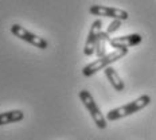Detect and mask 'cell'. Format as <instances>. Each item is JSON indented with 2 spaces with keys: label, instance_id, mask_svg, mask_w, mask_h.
<instances>
[{
  "label": "cell",
  "instance_id": "obj_1",
  "mask_svg": "<svg viewBox=\"0 0 156 140\" xmlns=\"http://www.w3.org/2000/svg\"><path fill=\"white\" fill-rule=\"evenodd\" d=\"M149 104H151V97H149L148 94H143L139 99L133 100V101L125 104V105H121V106H119V108L109 110V112L106 113V120H109V121H116V120L124 119L126 116H131L133 113L144 109Z\"/></svg>",
  "mask_w": 156,
  "mask_h": 140
},
{
  "label": "cell",
  "instance_id": "obj_10",
  "mask_svg": "<svg viewBox=\"0 0 156 140\" xmlns=\"http://www.w3.org/2000/svg\"><path fill=\"white\" fill-rule=\"evenodd\" d=\"M109 41H110V37H109L108 32L101 31V34H100V39H98L97 46H96V51H94L98 58L105 55V46H106V43H109Z\"/></svg>",
  "mask_w": 156,
  "mask_h": 140
},
{
  "label": "cell",
  "instance_id": "obj_4",
  "mask_svg": "<svg viewBox=\"0 0 156 140\" xmlns=\"http://www.w3.org/2000/svg\"><path fill=\"white\" fill-rule=\"evenodd\" d=\"M11 32L15 35L16 38L22 39V41L27 42V43L32 45V46L41 48V50H46L48 47V42L44 38H41L38 35H35L34 32L26 30L24 27H22L20 24H12L11 26Z\"/></svg>",
  "mask_w": 156,
  "mask_h": 140
},
{
  "label": "cell",
  "instance_id": "obj_9",
  "mask_svg": "<svg viewBox=\"0 0 156 140\" xmlns=\"http://www.w3.org/2000/svg\"><path fill=\"white\" fill-rule=\"evenodd\" d=\"M24 119V113L22 110H8V112L0 113V127L7 125L11 123L22 121Z\"/></svg>",
  "mask_w": 156,
  "mask_h": 140
},
{
  "label": "cell",
  "instance_id": "obj_3",
  "mask_svg": "<svg viewBox=\"0 0 156 140\" xmlns=\"http://www.w3.org/2000/svg\"><path fill=\"white\" fill-rule=\"evenodd\" d=\"M80 100L81 102L83 104V106L87 109V112L90 113V117L93 119L94 124L97 125V128L100 129H105L106 128V117L102 115L101 109L98 108V105L96 104L94 101L93 96L90 94V92H87V90H81L80 92Z\"/></svg>",
  "mask_w": 156,
  "mask_h": 140
},
{
  "label": "cell",
  "instance_id": "obj_2",
  "mask_svg": "<svg viewBox=\"0 0 156 140\" xmlns=\"http://www.w3.org/2000/svg\"><path fill=\"white\" fill-rule=\"evenodd\" d=\"M126 54H128V48H117V50L112 51V53L105 54L104 57H100L98 59H96L94 62L89 63L87 66L83 67L82 69L83 77H92L94 73H97V71H100V70H104L105 67L110 66V63L121 59Z\"/></svg>",
  "mask_w": 156,
  "mask_h": 140
},
{
  "label": "cell",
  "instance_id": "obj_8",
  "mask_svg": "<svg viewBox=\"0 0 156 140\" xmlns=\"http://www.w3.org/2000/svg\"><path fill=\"white\" fill-rule=\"evenodd\" d=\"M104 73H105V77L108 78L110 85L113 86V89H115L116 92H122V90L125 89L124 81L121 80V77L119 76V73L116 71V69H113L112 66H108L104 69Z\"/></svg>",
  "mask_w": 156,
  "mask_h": 140
},
{
  "label": "cell",
  "instance_id": "obj_11",
  "mask_svg": "<svg viewBox=\"0 0 156 140\" xmlns=\"http://www.w3.org/2000/svg\"><path fill=\"white\" fill-rule=\"evenodd\" d=\"M120 27H121V20H119V19H113V22L108 26V28H106L105 31L110 35V34H113V32H116Z\"/></svg>",
  "mask_w": 156,
  "mask_h": 140
},
{
  "label": "cell",
  "instance_id": "obj_7",
  "mask_svg": "<svg viewBox=\"0 0 156 140\" xmlns=\"http://www.w3.org/2000/svg\"><path fill=\"white\" fill-rule=\"evenodd\" d=\"M143 37L140 34H131V35H124V37H117V38H110L109 45L113 48H129L132 46H137L141 43Z\"/></svg>",
  "mask_w": 156,
  "mask_h": 140
},
{
  "label": "cell",
  "instance_id": "obj_6",
  "mask_svg": "<svg viewBox=\"0 0 156 140\" xmlns=\"http://www.w3.org/2000/svg\"><path fill=\"white\" fill-rule=\"evenodd\" d=\"M101 31H102V20L101 19H96L92 23L89 35H87L86 42H85V47H83V54H85L86 57H90V55L94 54Z\"/></svg>",
  "mask_w": 156,
  "mask_h": 140
},
{
  "label": "cell",
  "instance_id": "obj_5",
  "mask_svg": "<svg viewBox=\"0 0 156 140\" xmlns=\"http://www.w3.org/2000/svg\"><path fill=\"white\" fill-rule=\"evenodd\" d=\"M89 12L94 16H101V18H110V19H119V20L124 22L128 20L129 14L121 8L116 7H108V5H100L94 4L89 8Z\"/></svg>",
  "mask_w": 156,
  "mask_h": 140
}]
</instances>
